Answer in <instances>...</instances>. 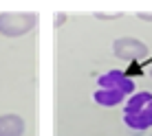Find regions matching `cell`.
I'll return each mask as SVG.
<instances>
[{"label": "cell", "instance_id": "cell-1", "mask_svg": "<svg viewBox=\"0 0 152 136\" xmlns=\"http://www.w3.org/2000/svg\"><path fill=\"white\" fill-rule=\"evenodd\" d=\"M134 95V81L132 77H128L124 70H108L104 75L97 77V88L93 92L97 106L102 108H115L119 103H124V99Z\"/></svg>", "mask_w": 152, "mask_h": 136}, {"label": "cell", "instance_id": "cell-2", "mask_svg": "<svg viewBox=\"0 0 152 136\" xmlns=\"http://www.w3.org/2000/svg\"><path fill=\"white\" fill-rule=\"evenodd\" d=\"M124 123L134 132L152 127V92H134L124 106Z\"/></svg>", "mask_w": 152, "mask_h": 136}, {"label": "cell", "instance_id": "cell-3", "mask_svg": "<svg viewBox=\"0 0 152 136\" xmlns=\"http://www.w3.org/2000/svg\"><path fill=\"white\" fill-rule=\"evenodd\" d=\"M38 13H0V35L4 38H22L38 27Z\"/></svg>", "mask_w": 152, "mask_h": 136}, {"label": "cell", "instance_id": "cell-4", "mask_svg": "<svg viewBox=\"0 0 152 136\" xmlns=\"http://www.w3.org/2000/svg\"><path fill=\"white\" fill-rule=\"evenodd\" d=\"M113 53L117 59L124 61H139L143 57H148V44L137 38H117L113 42Z\"/></svg>", "mask_w": 152, "mask_h": 136}, {"label": "cell", "instance_id": "cell-5", "mask_svg": "<svg viewBox=\"0 0 152 136\" xmlns=\"http://www.w3.org/2000/svg\"><path fill=\"white\" fill-rule=\"evenodd\" d=\"M27 121L20 114H0V136H24Z\"/></svg>", "mask_w": 152, "mask_h": 136}, {"label": "cell", "instance_id": "cell-6", "mask_svg": "<svg viewBox=\"0 0 152 136\" xmlns=\"http://www.w3.org/2000/svg\"><path fill=\"white\" fill-rule=\"evenodd\" d=\"M97 20H119L121 13H95Z\"/></svg>", "mask_w": 152, "mask_h": 136}, {"label": "cell", "instance_id": "cell-7", "mask_svg": "<svg viewBox=\"0 0 152 136\" xmlns=\"http://www.w3.org/2000/svg\"><path fill=\"white\" fill-rule=\"evenodd\" d=\"M137 18H139V20H143V22H152V13H141V11H139V13H137Z\"/></svg>", "mask_w": 152, "mask_h": 136}, {"label": "cell", "instance_id": "cell-8", "mask_svg": "<svg viewBox=\"0 0 152 136\" xmlns=\"http://www.w3.org/2000/svg\"><path fill=\"white\" fill-rule=\"evenodd\" d=\"M64 22H66V13H60V15H57V22H55V24H57V27H62Z\"/></svg>", "mask_w": 152, "mask_h": 136}, {"label": "cell", "instance_id": "cell-9", "mask_svg": "<svg viewBox=\"0 0 152 136\" xmlns=\"http://www.w3.org/2000/svg\"><path fill=\"white\" fill-rule=\"evenodd\" d=\"M150 77H152V68H150Z\"/></svg>", "mask_w": 152, "mask_h": 136}]
</instances>
